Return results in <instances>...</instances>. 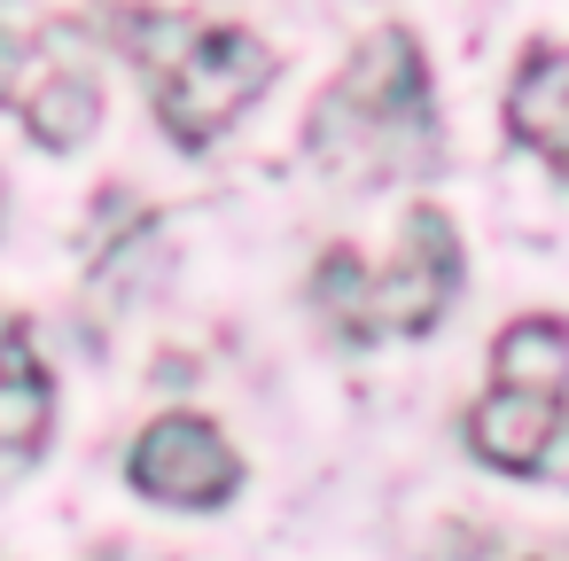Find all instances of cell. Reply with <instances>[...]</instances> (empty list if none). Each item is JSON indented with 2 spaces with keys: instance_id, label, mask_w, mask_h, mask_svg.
<instances>
[{
  "instance_id": "1",
  "label": "cell",
  "mask_w": 569,
  "mask_h": 561,
  "mask_svg": "<svg viewBox=\"0 0 569 561\" xmlns=\"http://www.w3.org/2000/svg\"><path fill=\"white\" fill-rule=\"evenodd\" d=\"M126 40L149 48V87H157V118L172 141H219L266 87H273V56L258 32L242 24H180V17H133Z\"/></svg>"
},
{
  "instance_id": "10",
  "label": "cell",
  "mask_w": 569,
  "mask_h": 561,
  "mask_svg": "<svg viewBox=\"0 0 569 561\" xmlns=\"http://www.w3.org/2000/svg\"><path fill=\"white\" fill-rule=\"evenodd\" d=\"M312 297H320V312H336L343 335H367V320H359V304H367V266H359L351 250H328V258H320Z\"/></svg>"
},
{
  "instance_id": "6",
  "label": "cell",
  "mask_w": 569,
  "mask_h": 561,
  "mask_svg": "<svg viewBox=\"0 0 569 561\" xmlns=\"http://www.w3.org/2000/svg\"><path fill=\"white\" fill-rule=\"evenodd\" d=\"M507 133L522 149H538L553 172L569 164V71H561V48H530L522 71L507 79Z\"/></svg>"
},
{
  "instance_id": "13",
  "label": "cell",
  "mask_w": 569,
  "mask_h": 561,
  "mask_svg": "<svg viewBox=\"0 0 569 561\" xmlns=\"http://www.w3.org/2000/svg\"><path fill=\"white\" fill-rule=\"evenodd\" d=\"M0 328H9V312H0Z\"/></svg>"
},
{
  "instance_id": "2",
  "label": "cell",
  "mask_w": 569,
  "mask_h": 561,
  "mask_svg": "<svg viewBox=\"0 0 569 561\" xmlns=\"http://www.w3.org/2000/svg\"><path fill=\"white\" fill-rule=\"evenodd\" d=\"M343 133H367V141H413L429 149V63L413 48V32H367L359 56L343 63V79L328 87V102L312 110V141L336 149Z\"/></svg>"
},
{
  "instance_id": "9",
  "label": "cell",
  "mask_w": 569,
  "mask_h": 561,
  "mask_svg": "<svg viewBox=\"0 0 569 561\" xmlns=\"http://www.w3.org/2000/svg\"><path fill=\"white\" fill-rule=\"evenodd\" d=\"M491 390H515V398H553L561 405V382H569V335L553 312H530L515 320L499 343H491Z\"/></svg>"
},
{
  "instance_id": "8",
  "label": "cell",
  "mask_w": 569,
  "mask_h": 561,
  "mask_svg": "<svg viewBox=\"0 0 569 561\" xmlns=\"http://www.w3.org/2000/svg\"><path fill=\"white\" fill-rule=\"evenodd\" d=\"M17 118L32 126V141H40V149H79V141L94 133V118H102L94 71H87V63H63V56H48V63H40V79L24 87Z\"/></svg>"
},
{
  "instance_id": "11",
  "label": "cell",
  "mask_w": 569,
  "mask_h": 561,
  "mask_svg": "<svg viewBox=\"0 0 569 561\" xmlns=\"http://www.w3.org/2000/svg\"><path fill=\"white\" fill-rule=\"evenodd\" d=\"M40 63H48L40 32H32L24 17H0V110H17V102H24V87L40 79Z\"/></svg>"
},
{
  "instance_id": "3",
  "label": "cell",
  "mask_w": 569,
  "mask_h": 561,
  "mask_svg": "<svg viewBox=\"0 0 569 561\" xmlns=\"http://www.w3.org/2000/svg\"><path fill=\"white\" fill-rule=\"evenodd\" d=\"M452 289H460V242H452V219L437 211V203H413L406 211V234H398V258L382 266V273H367V304H359V320H367V335H429L437 328V312L452 304Z\"/></svg>"
},
{
  "instance_id": "5",
  "label": "cell",
  "mask_w": 569,
  "mask_h": 561,
  "mask_svg": "<svg viewBox=\"0 0 569 561\" xmlns=\"http://www.w3.org/2000/svg\"><path fill=\"white\" fill-rule=\"evenodd\" d=\"M553 437H561V405H553V398L483 390V398L468 405V444H476V460H491V468H507V475L553 468Z\"/></svg>"
},
{
  "instance_id": "7",
  "label": "cell",
  "mask_w": 569,
  "mask_h": 561,
  "mask_svg": "<svg viewBox=\"0 0 569 561\" xmlns=\"http://www.w3.org/2000/svg\"><path fill=\"white\" fill-rule=\"evenodd\" d=\"M48 413H56L48 367L32 359V335L9 312V328H0V460H32L48 437Z\"/></svg>"
},
{
  "instance_id": "12",
  "label": "cell",
  "mask_w": 569,
  "mask_h": 561,
  "mask_svg": "<svg viewBox=\"0 0 569 561\" xmlns=\"http://www.w3.org/2000/svg\"><path fill=\"white\" fill-rule=\"evenodd\" d=\"M0 211H9V188H0Z\"/></svg>"
},
{
  "instance_id": "4",
  "label": "cell",
  "mask_w": 569,
  "mask_h": 561,
  "mask_svg": "<svg viewBox=\"0 0 569 561\" xmlns=\"http://www.w3.org/2000/svg\"><path fill=\"white\" fill-rule=\"evenodd\" d=\"M126 475L157 507H227V491L242 483V460L203 413H164L133 437Z\"/></svg>"
}]
</instances>
